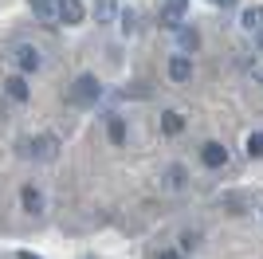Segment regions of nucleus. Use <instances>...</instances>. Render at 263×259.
Instances as JSON below:
<instances>
[{
  "mask_svg": "<svg viewBox=\"0 0 263 259\" xmlns=\"http://www.w3.org/2000/svg\"><path fill=\"white\" fill-rule=\"evenodd\" d=\"M20 153L32 157V161H55L59 157V141L51 134H40V138H24L20 141Z\"/></svg>",
  "mask_w": 263,
  "mask_h": 259,
  "instance_id": "f257e3e1",
  "label": "nucleus"
},
{
  "mask_svg": "<svg viewBox=\"0 0 263 259\" xmlns=\"http://www.w3.org/2000/svg\"><path fill=\"white\" fill-rule=\"evenodd\" d=\"M71 102H75V106H95V102H99L102 98V83L95 75H79L75 83H71Z\"/></svg>",
  "mask_w": 263,
  "mask_h": 259,
  "instance_id": "f03ea898",
  "label": "nucleus"
},
{
  "mask_svg": "<svg viewBox=\"0 0 263 259\" xmlns=\"http://www.w3.org/2000/svg\"><path fill=\"white\" fill-rule=\"evenodd\" d=\"M12 63H16L20 75H35L44 59H40V51H35V43H16V47H12Z\"/></svg>",
  "mask_w": 263,
  "mask_h": 259,
  "instance_id": "7ed1b4c3",
  "label": "nucleus"
},
{
  "mask_svg": "<svg viewBox=\"0 0 263 259\" xmlns=\"http://www.w3.org/2000/svg\"><path fill=\"white\" fill-rule=\"evenodd\" d=\"M4 95H8L12 102H28V98H32L28 75H20V71H16V75H8V79H4Z\"/></svg>",
  "mask_w": 263,
  "mask_h": 259,
  "instance_id": "20e7f679",
  "label": "nucleus"
},
{
  "mask_svg": "<svg viewBox=\"0 0 263 259\" xmlns=\"http://www.w3.org/2000/svg\"><path fill=\"white\" fill-rule=\"evenodd\" d=\"M185 16H189V0H165V8H161V24L165 28H181Z\"/></svg>",
  "mask_w": 263,
  "mask_h": 259,
  "instance_id": "39448f33",
  "label": "nucleus"
},
{
  "mask_svg": "<svg viewBox=\"0 0 263 259\" xmlns=\"http://www.w3.org/2000/svg\"><path fill=\"white\" fill-rule=\"evenodd\" d=\"M200 161L209 165V169H224V165H228V150H224L220 141H204V145H200Z\"/></svg>",
  "mask_w": 263,
  "mask_h": 259,
  "instance_id": "423d86ee",
  "label": "nucleus"
},
{
  "mask_svg": "<svg viewBox=\"0 0 263 259\" xmlns=\"http://www.w3.org/2000/svg\"><path fill=\"white\" fill-rule=\"evenodd\" d=\"M20 205H24V212H28V216H44L47 200H44V193H40L35 184H24V193H20Z\"/></svg>",
  "mask_w": 263,
  "mask_h": 259,
  "instance_id": "0eeeda50",
  "label": "nucleus"
},
{
  "mask_svg": "<svg viewBox=\"0 0 263 259\" xmlns=\"http://www.w3.org/2000/svg\"><path fill=\"white\" fill-rule=\"evenodd\" d=\"M59 20H63V24H83V20H87L83 0H59Z\"/></svg>",
  "mask_w": 263,
  "mask_h": 259,
  "instance_id": "6e6552de",
  "label": "nucleus"
},
{
  "mask_svg": "<svg viewBox=\"0 0 263 259\" xmlns=\"http://www.w3.org/2000/svg\"><path fill=\"white\" fill-rule=\"evenodd\" d=\"M169 79H173V83H189V79H193V59H189V55H173V59H169Z\"/></svg>",
  "mask_w": 263,
  "mask_h": 259,
  "instance_id": "1a4fd4ad",
  "label": "nucleus"
},
{
  "mask_svg": "<svg viewBox=\"0 0 263 259\" xmlns=\"http://www.w3.org/2000/svg\"><path fill=\"white\" fill-rule=\"evenodd\" d=\"M106 138H110V145H126V122H122V114H106Z\"/></svg>",
  "mask_w": 263,
  "mask_h": 259,
  "instance_id": "9d476101",
  "label": "nucleus"
},
{
  "mask_svg": "<svg viewBox=\"0 0 263 259\" xmlns=\"http://www.w3.org/2000/svg\"><path fill=\"white\" fill-rule=\"evenodd\" d=\"M240 24H243V32H263V4L243 8L240 12Z\"/></svg>",
  "mask_w": 263,
  "mask_h": 259,
  "instance_id": "9b49d317",
  "label": "nucleus"
},
{
  "mask_svg": "<svg viewBox=\"0 0 263 259\" xmlns=\"http://www.w3.org/2000/svg\"><path fill=\"white\" fill-rule=\"evenodd\" d=\"M161 130H165V138H177V134L185 130V114H181V110H165L161 114Z\"/></svg>",
  "mask_w": 263,
  "mask_h": 259,
  "instance_id": "f8f14e48",
  "label": "nucleus"
},
{
  "mask_svg": "<svg viewBox=\"0 0 263 259\" xmlns=\"http://www.w3.org/2000/svg\"><path fill=\"white\" fill-rule=\"evenodd\" d=\"M28 8H32L40 20H59V0H28Z\"/></svg>",
  "mask_w": 263,
  "mask_h": 259,
  "instance_id": "ddd939ff",
  "label": "nucleus"
},
{
  "mask_svg": "<svg viewBox=\"0 0 263 259\" xmlns=\"http://www.w3.org/2000/svg\"><path fill=\"white\" fill-rule=\"evenodd\" d=\"M185 184H189L185 165H169V169H165V189H185Z\"/></svg>",
  "mask_w": 263,
  "mask_h": 259,
  "instance_id": "4468645a",
  "label": "nucleus"
},
{
  "mask_svg": "<svg viewBox=\"0 0 263 259\" xmlns=\"http://www.w3.org/2000/svg\"><path fill=\"white\" fill-rule=\"evenodd\" d=\"M118 16V0H95V24H110Z\"/></svg>",
  "mask_w": 263,
  "mask_h": 259,
  "instance_id": "2eb2a0df",
  "label": "nucleus"
},
{
  "mask_svg": "<svg viewBox=\"0 0 263 259\" xmlns=\"http://www.w3.org/2000/svg\"><path fill=\"white\" fill-rule=\"evenodd\" d=\"M177 40H181V47H185V51H197V47H200L197 28H177Z\"/></svg>",
  "mask_w": 263,
  "mask_h": 259,
  "instance_id": "dca6fc26",
  "label": "nucleus"
},
{
  "mask_svg": "<svg viewBox=\"0 0 263 259\" xmlns=\"http://www.w3.org/2000/svg\"><path fill=\"white\" fill-rule=\"evenodd\" d=\"M243 150H248V157H255V161H259V157H263V130L248 134V141H243Z\"/></svg>",
  "mask_w": 263,
  "mask_h": 259,
  "instance_id": "f3484780",
  "label": "nucleus"
},
{
  "mask_svg": "<svg viewBox=\"0 0 263 259\" xmlns=\"http://www.w3.org/2000/svg\"><path fill=\"white\" fill-rule=\"evenodd\" d=\"M118 20H122V32H126V35L138 28V16H134V8H122V12H118Z\"/></svg>",
  "mask_w": 263,
  "mask_h": 259,
  "instance_id": "a211bd4d",
  "label": "nucleus"
},
{
  "mask_svg": "<svg viewBox=\"0 0 263 259\" xmlns=\"http://www.w3.org/2000/svg\"><path fill=\"white\" fill-rule=\"evenodd\" d=\"M200 244V232H181V251H193Z\"/></svg>",
  "mask_w": 263,
  "mask_h": 259,
  "instance_id": "6ab92c4d",
  "label": "nucleus"
},
{
  "mask_svg": "<svg viewBox=\"0 0 263 259\" xmlns=\"http://www.w3.org/2000/svg\"><path fill=\"white\" fill-rule=\"evenodd\" d=\"M154 259H185V251H173V248H165V251H157Z\"/></svg>",
  "mask_w": 263,
  "mask_h": 259,
  "instance_id": "aec40b11",
  "label": "nucleus"
},
{
  "mask_svg": "<svg viewBox=\"0 0 263 259\" xmlns=\"http://www.w3.org/2000/svg\"><path fill=\"white\" fill-rule=\"evenodd\" d=\"M20 259H44V255H32V251H20Z\"/></svg>",
  "mask_w": 263,
  "mask_h": 259,
  "instance_id": "412c9836",
  "label": "nucleus"
},
{
  "mask_svg": "<svg viewBox=\"0 0 263 259\" xmlns=\"http://www.w3.org/2000/svg\"><path fill=\"white\" fill-rule=\"evenodd\" d=\"M216 4H220V8H228V4H236V0H216Z\"/></svg>",
  "mask_w": 263,
  "mask_h": 259,
  "instance_id": "4be33fe9",
  "label": "nucleus"
},
{
  "mask_svg": "<svg viewBox=\"0 0 263 259\" xmlns=\"http://www.w3.org/2000/svg\"><path fill=\"white\" fill-rule=\"evenodd\" d=\"M255 35H259V43H255V47H259V51H263V32H255Z\"/></svg>",
  "mask_w": 263,
  "mask_h": 259,
  "instance_id": "5701e85b",
  "label": "nucleus"
}]
</instances>
